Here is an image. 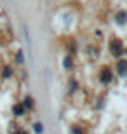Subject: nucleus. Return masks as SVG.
I'll return each instance as SVG.
<instances>
[{"label":"nucleus","mask_w":127,"mask_h":134,"mask_svg":"<svg viewBox=\"0 0 127 134\" xmlns=\"http://www.w3.org/2000/svg\"><path fill=\"white\" fill-rule=\"evenodd\" d=\"M118 68H120V73H125L127 71V63L125 61H120V66H118Z\"/></svg>","instance_id":"nucleus-1"},{"label":"nucleus","mask_w":127,"mask_h":134,"mask_svg":"<svg viewBox=\"0 0 127 134\" xmlns=\"http://www.w3.org/2000/svg\"><path fill=\"white\" fill-rule=\"evenodd\" d=\"M35 129H37V132H42V125L37 124V125H35Z\"/></svg>","instance_id":"nucleus-2"}]
</instances>
